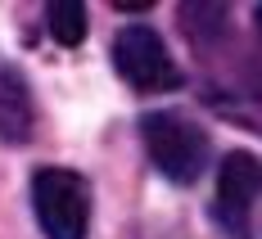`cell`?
Masks as SVG:
<instances>
[{
    "label": "cell",
    "mask_w": 262,
    "mask_h": 239,
    "mask_svg": "<svg viewBox=\"0 0 262 239\" xmlns=\"http://www.w3.org/2000/svg\"><path fill=\"white\" fill-rule=\"evenodd\" d=\"M253 14H258V27H262V5H258V9H253Z\"/></svg>",
    "instance_id": "cell-7"
},
{
    "label": "cell",
    "mask_w": 262,
    "mask_h": 239,
    "mask_svg": "<svg viewBox=\"0 0 262 239\" xmlns=\"http://www.w3.org/2000/svg\"><path fill=\"white\" fill-rule=\"evenodd\" d=\"M113 68H118V77L127 81L131 90H145V95L172 90L181 81L172 54L163 45V36L149 23H131L113 36Z\"/></svg>",
    "instance_id": "cell-3"
},
{
    "label": "cell",
    "mask_w": 262,
    "mask_h": 239,
    "mask_svg": "<svg viewBox=\"0 0 262 239\" xmlns=\"http://www.w3.org/2000/svg\"><path fill=\"white\" fill-rule=\"evenodd\" d=\"M140 135H145V149H149V162L158 167V176H167L172 185H194L208 167V131L185 117L181 108H158V113H145L140 117Z\"/></svg>",
    "instance_id": "cell-1"
},
{
    "label": "cell",
    "mask_w": 262,
    "mask_h": 239,
    "mask_svg": "<svg viewBox=\"0 0 262 239\" xmlns=\"http://www.w3.org/2000/svg\"><path fill=\"white\" fill-rule=\"evenodd\" d=\"M36 131V100L18 68L0 63V140L5 145H27Z\"/></svg>",
    "instance_id": "cell-5"
},
{
    "label": "cell",
    "mask_w": 262,
    "mask_h": 239,
    "mask_svg": "<svg viewBox=\"0 0 262 239\" xmlns=\"http://www.w3.org/2000/svg\"><path fill=\"white\" fill-rule=\"evenodd\" d=\"M262 194V162L249 154V149H235L222 158V172H217V203H212V217L217 226L231 239H249V217H253V203Z\"/></svg>",
    "instance_id": "cell-4"
},
{
    "label": "cell",
    "mask_w": 262,
    "mask_h": 239,
    "mask_svg": "<svg viewBox=\"0 0 262 239\" xmlns=\"http://www.w3.org/2000/svg\"><path fill=\"white\" fill-rule=\"evenodd\" d=\"M32 212L46 239H86L91 230V185L73 167H41L32 176Z\"/></svg>",
    "instance_id": "cell-2"
},
{
    "label": "cell",
    "mask_w": 262,
    "mask_h": 239,
    "mask_svg": "<svg viewBox=\"0 0 262 239\" xmlns=\"http://www.w3.org/2000/svg\"><path fill=\"white\" fill-rule=\"evenodd\" d=\"M46 27H50V36L59 45L86 41V5H77V0H54L50 9H46Z\"/></svg>",
    "instance_id": "cell-6"
}]
</instances>
